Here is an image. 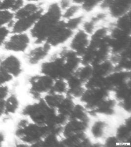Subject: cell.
<instances>
[{"label":"cell","instance_id":"8","mask_svg":"<svg viewBox=\"0 0 131 147\" xmlns=\"http://www.w3.org/2000/svg\"><path fill=\"white\" fill-rule=\"evenodd\" d=\"M26 55L27 62L30 65H36L49 57L52 48L46 43L35 44Z\"/></svg>","mask_w":131,"mask_h":147},{"label":"cell","instance_id":"18","mask_svg":"<svg viewBox=\"0 0 131 147\" xmlns=\"http://www.w3.org/2000/svg\"><path fill=\"white\" fill-rule=\"evenodd\" d=\"M19 107V101L14 95L10 96L5 102V113L7 114L15 113Z\"/></svg>","mask_w":131,"mask_h":147},{"label":"cell","instance_id":"15","mask_svg":"<svg viewBox=\"0 0 131 147\" xmlns=\"http://www.w3.org/2000/svg\"><path fill=\"white\" fill-rule=\"evenodd\" d=\"M86 14H81L80 15L73 17L72 18L64 21L66 26L73 32L81 28L83 22L86 18Z\"/></svg>","mask_w":131,"mask_h":147},{"label":"cell","instance_id":"22","mask_svg":"<svg viewBox=\"0 0 131 147\" xmlns=\"http://www.w3.org/2000/svg\"><path fill=\"white\" fill-rule=\"evenodd\" d=\"M57 2L62 11L67 9L73 3L72 0H57Z\"/></svg>","mask_w":131,"mask_h":147},{"label":"cell","instance_id":"6","mask_svg":"<svg viewBox=\"0 0 131 147\" xmlns=\"http://www.w3.org/2000/svg\"><path fill=\"white\" fill-rule=\"evenodd\" d=\"M74 32L68 28L62 20L48 37L45 43L52 48L63 47L69 42Z\"/></svg>","mask_w":131,"mask_h":147},{"label":"cell","instance_id":"25","mask_svg":"<svg viewBox=\"0 0 131 147\" xmlns=\"http://www.w3.org/2000/svg\"><path fill=\"white\" fill-rule=\"evenodd\" d=\"M4 135L2 133H0V146L1 145L2 142L4 140Z\"/></svg>","mask_w":131,"mask_h":147},{"label":"cell","instance_id":"12","mask_svg":"<svg viewBox=\"0 0 131 147\" xmlns=\"http://www.w3.org/2000/svg\"><path fill=\"white\" fill-rule=\"evenodd\" d=\"M44 3H38L31 2H26L24 5L17 11L14 13V19L21 18L27 17L43 10L45 7Z\"/></svg>","mask_w":131,"mask_h":147},{"label":"cell","instance_id":"1","mask_svg":"<svg viewBox=\"0 0 131 147\" xmlns=\"http://www.w3.org/2000/svg\"><path fill=\"white\" fill-rule=\"evenodd\" d=\"M62 20V10L57 1H53L45 5L43 12L29 32L34 44L45 43Z\"/></svg>","mask_w":131,"mask_h":147},{"label":"cell","instance_id":"13","mask_svg":"<svg viewBox=\"0 0 131 147\" xmlns=\"http://www.w3.org/2000/svg\"><path fill=\"white\" fill-rule=\"evenodd\" d=\"M73 75L84 84L93 76V66L81 64Z\"/></svg>","mask_w":131,"mask_h":147},{"label":"cell","instance_id":"23","mask_svg":"<svg viewBox=\"0 0 131 147\" xmlns=\"http://www.w3.org/2000/svg\"><path fill=\"white\" fill-rule=\"evenodd\" d=\"M9 93V88L7 86H1L0 85V101L4 100Z\"/></svg>","mask_w":131,"mask_h":147},{"label":"cell","instance_id":"11","mask_svg":"<svg viewBox=\"0 0 131 147\" xmlns=\"http://www.w3.org/2000/svg\"><path fill=\"white\" fill-rule=\"evenodd\" d=\"M110 126L106 121L98 120L93 122L90 127L91 136L96 140L105 139L109 136Z\"/></svg>","mask_w":131,"mask_h":147},{"label":"cell","instance_id":"2","mask_svg":"<svg viewBox=\"0 0 131 147\" xmlns=\"http://www.w3.org/2000/svg\"><path fill=\"white\" fill-rule=\"evenodd\" d=\"M51 130V128L48 126L30 124L26 120H22L18 124L15 134L22 141L37 145Z\"/></svg>","mask_w":131,"mask_h":147},{"label":"cell","instance_id":"24","mask_svg":"<svg viewBox=\"0 0 131 147\" xmlns=\"http://www.w3.org/2000/svg\"><path fill=\"white\" fill-rule=\"evenodd\" d=\"M45 0H26V2H31L34 3H44Z\"/></svg>","mask_w":131,"mask_h":147},{"label":"cell","instance_id":"14","mask_svg":"<svg viewBox=\"0 0 131 147\" xmlns=\"http://www.w3.org/2000/svg\"><path fill=\"white\" fill-rule=\"evenodd\" d=\"M83 13L81 5L73 3L67 9L62 11V19L64 21L68 20Z\"/></svg>","mask_w":131,"mask_h":147},{"label":"cell","instance_id":"20","mask_svg":"<svg viewBox=\"0 0 131 147\" xmlns=\"http://www.w3.org/2000/svg\"><path fill=\"white\" fill-rule=\"evenodd\" d=\"M12 79V76L0 66V85L5 82H9Z\"/></svg>","mask_w":131,"mask_h":147},{"label":"cell","instance_id":"26","mask_svg":"<svg viewBox=\"0 0 131 147\" xmlns=\"http://www.w3.org/2000/svg\"><path fill=\"white\" fill-rule=\"evenodd\" d=\"M1 2H2V0H0V6H1Z\"/></svg>","mask_w":131,"mask_h":147},{"label":"cell","instance_id":"10","mask_svg":"<svg viewBox=\"0 0 131 147\" xmlns=\"http://www.w3.org/2000/svg\"><path fill=\"white\" fill-rule=\"evenodd\" d=\"M0 66L12 76L17 77L22 73L20 61L14 55H10L0 60Z\"/></svg>","mask_w":131,"mask_h":147},{"label":"cell","instance_id":"4","mask_svg":"<svg viewBox=\"0 0 131 147\" xmlns=\"http://www.w3.org/2000/svg\"><path fill=\"white\" fill-rule=\"evenodd\" d=\"M11 34L12 35L8 37L3 44V49L16 53L26 52L32 40L28 32Z\"/></svg>","mask_w":131,"mask_h":147},{"label":"cell","instance_id":"16","mask_svg":"<svg viewBox=\"0 0 131 147\" xmlns=\"http://www.w3.org/2000/svg\"><path fill=\"white\" fill-rule=\"evenodd\" d=\"M68 91V84L66 80L58 79L54 80L51 92L55 93L66 95Z\"/></svg>","mask_w":131,"mask_h":147},{"label":"cell","instance_id":"21","mask_svg":"<svg viewBox=\"0 0 131 147\" xmlns=\"http://www.w3.org/2000/svg\"><path fill=\"white\" fill-rule=\"evenodd\" d=\"M10 33V30L6 26L0 28V47L3 46Z\"/></svg>","mask_w":131,"mask_h":147},{"label":"cell","instance_id":"17","mask_svg":"<svg viewBox=\"0 0 131 147\" xmlns=\"http://www.w3.org/2000/svg\"><path fill=\"white\" fill-rule=\"evenodd\" d=\"M130 127L127 123L122 124L118 127L115 132V137L118 141H125L130 136Z\"/></svg>","mask_w":131,"mask_h":147},{"label":"cell","instance_id":"19","mask_svg":"<svg viewBox=\"0 0 131 147\" xmlns=\"http://www.w3.org/2000/svg\"><path fill=\"white\" fill-rule=\"evenodd\" d=\"M14 19V15L12 12L0 9V28L7 26Z\"/></svg>","mask_w":131,"mask_h":147},{"label":"cell","instance_id":"5","mask_svg":"<svg viewBox=\"0 0 131 147\" xmlns=\"http://www.w3.org/2000/svg\"><path fill=\"white\" fill-rule=\"evenodd\" d=\"M54 82V79L42 74L32 76L29 80L30 93L35 98L45 95L51 91Z\"/></svg>","mask_w":131,"mask_h":147},{"label":"cell","instance_id":"27","mask_svg":"<svg viewBox=\"0 0 131 147\" xmlns=\"http://www.w3.org/2000/svg\"></svg>","mask_w":131,"mask_h":147},{"label":"cell","instance_id":"3","mask_svg":"<svg viewBox=\"0 0 131 147\" xmlns=\"http://www.w3.org/2000/svg\"><path fill=\"white\" fill-rule=\"evenodd\" d=\"M131 0H103L98 9L108 12L112 20L130 12Z\"/></svg>","mask_w":131,"mask_h":147},{"label":"cell","instance_id":"7","mask_svg":"<svg viewBox=\"0 0 131 147\" xmlns=\"http://www.w3.org/2000/svg\"><path fill=\"white\" fill-rule=\"evenodd\" d=\"M90 39V35L80 28L74 32L68 43V48L81 57L89 46Z\"/></svg>","mask_w":131,"mask_h":147},{"label":"cell","instance_id":"9","mask_svg":"<svg viewBox=\"0 0 131 147\" xmlns=\"http://www.w3.org/2000/svg\"><path fill=\"white\" fill-rule=\"evenodd\" d=\"M44 10V9L27 17L15 19L13 27L10 30L11 33L29 32L41 15Z\"/></svg>","mask_w":131,"mask_h":147}]
</instances>
